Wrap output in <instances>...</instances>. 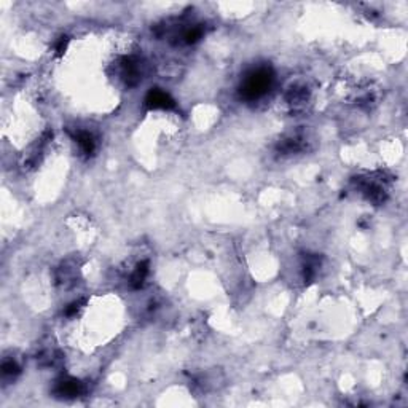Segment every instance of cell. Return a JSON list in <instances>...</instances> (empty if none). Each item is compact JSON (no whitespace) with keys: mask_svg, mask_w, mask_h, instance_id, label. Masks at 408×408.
<instances>
[{"mask_svg":"<svg viewBox=\"0 0 408 408\" xmlns=\"http://www.w3.org/2000/svg\"><path fill=\"white\" fill-rule=\"evenodd\" d=\"M273 83V72L270 69H257L252 74H249L239 89L241 97L246 101L258 99L268 93Z\"/></svg>","mask_w":408,"mask_h":408,"instance_id":"6da1fadb","label":"cell"},{"mask_svg":"<svg viewBox=\"0 0 408 408\" xmlns=\"http://www.w3.org/2000/svg\"><path fill=\"white\" fill-rule=\"evenodd\" d=\"M145 106L149 108H174L175 102L169 94L161 89H150V93L145 97Z\"/></svg>","mask_w":408,"mask_h":408,"instance_id":"7a4b0ae2","label":"cell"},{"mask_svg":"<svg viewBox=\"0 0 408 408\" xmlns=\"http://www.w3.org/2000/svg\"><path fill=\"white\" fill-rule=\"evenodd\" d=\"M56 391H58L59 395H64V397H77V395L82 394L83 385L78 380L67 378V380H63L59 383Z\"/></svg>","mask_w":408,"mask_h":408,"instance_id":"3957f363","label":"cell"},{"mask_svg":"<svg viewBox=\"0 0 408 408\" xmlns=\"http://www.w3.org/2000/svg\"><path fill=\"white\" fill-rule=\"evenodd\" d=\"M149 275V261H142V263H139L136 271L132 273L131 276V285L134 289H141L144 282H145V278Z\"/></svg>","mask_w":408,"mask_h":408,"instance_id":"277c9868","label":"cell"},{"mask_svg":"<svg viewBox=\"0 0 408 408\" xmlns=\"http://www.w3.org/2000/svg\"><path fill=\"white\" fill-rule=\"evenodd\" d=\"M75 139H77L78 145H80V149L86 155H91L94 151V141H93V137H91V134H88V132H78L77 136H75Z\"/></svg>","mask_w":408,"mask_h":408,"instance_id":"5b68a950","label":"cell"},{"mask_svg":"<svg viewBox=\"0 0 408 408\" xmlns=\"http://www.w3.org/2000/svg\"><path fill=\"white\" fill-rule=\"evenodd\" d=\"M201 35H203V29L201 27H193L192 30H188L185 34V42L187 43H194V42H198L201 39Z\"/></svg>","mask_w":408,"mask_h":408,"instance_id":"8992f818","label":"cell"},{"mask_svg":"<svg viewBox=\"0 0 408 408\" xmlns=\"http://www.w3.org/2000/svg\"><path fill=\"white\" fill-rule=\"evenodd\" d=\"M2 371H3V375H16L18 371H20V368H18V365L13 361H7L2 365Z\"/></svg>","mask_w":408,"mask_h":408,"instance_id":"52a82bcc","label":"cell"},{"mask_svg":"<svg viewBox=\"0 0 408 408\" xmlns=\"http://www.w3.org/2000/svg\"><path fill=\"white\" fill-rule=\"evenodd\" d=\"M67 42H69V39H67V37H63V39L59 40V43H58V46H56L58 56H61V54H63V53L65 51V48H67Z\"/></svg>","mask_w":408,"mask_h":408,"instance_id":"ba28073f","label":"cell"},{"mask_svg":"<svg viewBox=\"0 0 408 408\" xmlns=\"http://www.w3.org/2000/svg\"><path fill=\"white\" fill-rule=\"evenodd\" d=\"M78 304H80V303H77V301H75V303H72L70 306L65 309V314H67V316H72V314H75V313L78 311Z\"/></svg>","mask_w":408,"mask_h":408,"instance_id":"9c48e42d","label":"cell"}]
</instances>
